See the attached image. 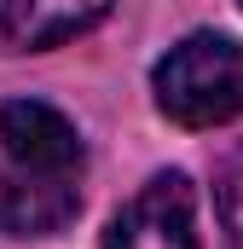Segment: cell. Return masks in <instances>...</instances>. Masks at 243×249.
<instances>
[{"label":"cell","instance_id":"1","mask_svg":"<svg viewBox=\"0 0 243 249\" xmlns=\"http://www.w3.org/2000/svg\"><path fill=\"white\" fill-rule=\"evenodd\" d=\"M156 105L180 127H220L243 110V47L232 35L197 29L156 64Z\"/></svg>","mask_w":243,"mask_h":249},{"label":"cell","instance_id":"2","mask_svg":"<svg viewBox=\"0 0 243 249\" xmlns=\"http://www.w3.org/2000/svg\"><path fill=\"white\" fill-rule=\"evenodd\" d=\"M104 249H203L191 214V180L156 174L104 232Z\"/></svg>","mask_w":243,"mask_h":249},{"label":"cell","instance_id":"3","mask_svg":"<svg viewBox=\"0 0 243 249\" xmlns=\"http://www.w3.org/2000/svg\"><path fill=\"white\" fill-rule=\"evenodd\" d=\"M0 151L6 168H29V174H81V133L75 122L41 105V99H12L0 105Z\"/></svg>","mask_w":243,"mask_h":249},{"label":"cell","instance_id":"4","mask_svg":"<svg viewBox=\"0 0 243 249\" xmlns=\"http://www.w3.org/2000/svg\"><path fill=\"white\" fill-rule=\"evenodd\" d=\"M75 209H81L75 174H29V168L0 174V232L6 238H47L75 220Z\"/></svg>","mask_w":243,"mask_h":249},{"label":"cell","instance_id":"5","mask_svg":"<svg viewBox=\"0 0 243 249\" xmlns=\"http://www.w3.org/2000/svg\"><path fill=\"white\" fill-rule=\"evenodd\" d=\"M110 0H0V41L12 47H58L93 29Z\"/></svg>","mask_w":243,"mask_h":249},{"label":"cell","instance_id":"6","mask_svg":"<svg viewBox=\"0 0 243 249\" xmlns=\"http://www.w3.org/2000/svg\"><path fill=\"white\" fill-rule=\"evenodd\" d=\"M214 197H220V220H226V238L232 249H243V151H232L214 174Z\"/></svg>","mask_w":243,"mask_h":249},{"label":"cell","instance_id":"7","mask_svg":"<svg viewBox=\"0 0 243 249\" xmlns=\"http://www.w3.org/2000/svg\"><path fill=\"white\" fill-rule=\"evenodd\" d=\"M238 6H243V0H238Z\"/></svg>","mask_w":243,"mask_h":249}]
</instances>
